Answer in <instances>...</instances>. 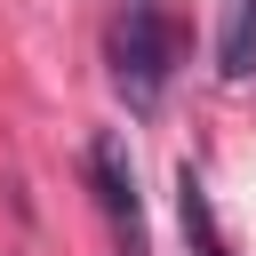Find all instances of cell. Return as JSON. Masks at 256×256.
Here are the masks:
<instances>
[{
    "mask_svg": "<svg viewBox=\"0 0 256 256\" xmlns=\"http://www.w3.org/2000/svg\"><path fill=\"white\" fill-rule=\"evenodd\" d=\"M88 184H96V208L112 216L120 248H128V256H152V248H144V200H136V168H128L120 128H96V136H88Z\"/></svg>",
    "mask_w": 256,
    "mask_h": 256,
    "instance_id": "2",
    "label": "cell"
},
{
    "mask_svg": "<svg viewBox=\"0 0 256 256\" xmlns=\"http://www.w3.org/2000/svg\"><path fill=\"white\" fill-rule=\"evenodd\" d=\"M168 72H176V24L160 0H128L120 24H112V88L128 96V112H152L168 96Z\"/></svg>",
    "mask_w": 256,
    "mask_h": 256,
    "instance_id": "1",
    "label": "cell"
},
{
    "mask_svg": "<svg viewBox=\"0 0 256 256\" xmlns=\"http://www.w3.org/2000/svg\"><path fill=\"white\" fill-rule=\"evenodd\" d=\"M216 72H224V80H256V0H232V8H224Z\"/></svg>",
    "mask_w": 256,
    "mask_h": 256,
    "instance_id": "4",
    "label": "cell"
},
{
    "mask_svg": "<svg viewBox=\"0 0 256 256\" xmlns=\"http://www.w3.org/2000/svg\"><path fill=\"white\" fill-rule=\"evenodd\" d=\"M176 216H184V240H192V256H232V248H224V232H216L208 184H200L192 168H176Z\"/></svg>",
    "mask_w": 256,
    "mask_h": 256,
    "instance_id": "3",
    "label": "cell"
}]
</instances>
